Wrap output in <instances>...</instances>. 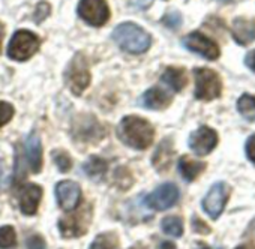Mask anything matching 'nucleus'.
Here are the masks:
<instances>
[{
  "instance_id": "f257e3e1",
  "label": "nucleus",
  "mask_w": 255,
  "mask_h": 249,
  "mask_svg": "<svg viewBox=\"0 0 255 249\" xmlns=\"http://www.w3.org/2000/svg\"><path fill=\"white\" fill-rule=\"evenodd\" d=\"M117 137L128 147L146 150L153 143L155 129L146 119L138 116H126L117 126Z\"/></svg>"
},
{
  "instance_id": "f03ea898",
  "label": "nucleus",
  "mask_w": 255,
  "mask_h": 249,
  "mask_svg": "<svg viewBox=\"0 0 255 249\" xmlns=\"http://www.w3.org/2000/svg\"><path fill=\"white\" fill-rule=\"evenodd\" d=\"M113 41L126 53H146L152 44L150 35L135 23H122L113 30Z\"/></svg>"
},
{
  "instance_id": "7ed1b4c3",
  "label": "nucleus",
  "mask_w": 255,
  "mask_h": 249,
  "mask_svg": "<svg viewBox=\"0 0 255 249\" xmlns=\"http://www.w3.org/2000/svg\"><path fill=\"white\" fill-rule=\"evenodd\" d=\"M65 81L68 89L77 96H80L89 87L90 71H89V62L84 54L77 53L72 57L65 72Z\"/></svg>"
},
{
  "instance_id": "20e7f679",
  "label": "nucleus",
  "mask_w": 255,
  "mask_h": 249,
  "mask_svg": "<svg viewBox=\"0 0 255 249\" xmlns=\"http://www.w3.org/2000/svg\"><path fill=\"white\" fill-rule=\"evenodd\" d=\"M195 75V98L201 101H212L221 96L222 93V80L221 77L207 68L194 69Z\"/></svg>"
},
{
  "instance_id": "39448f33",
  "label": "nucleus",
  "mask_w": 255,
  "mask_h": 249,
  "mask_svg": "<svg viewBox=\"0 0 255 249\" xmlns=\"http://www.w3.org/2000/svg\"><path fill=\"white\" fill-rule=\"evenodd\" d=\"M39 48V39L38 36L30 30H18L11 38L9 47H8V56L12 60L24 62L30 59Z\"/></svg>"
},
{
  "instance_id": "423d86ee",
  "label": "nucleus",
  "mask_w": 255,
  "mask_h": 249,
  "mask_svg": "<svg viewBox=\"0 0 255 249\" xmlns=\"http://www.w3.org/2000/svg\"><path fill=\"white\" fill-rule=\"evenodd\" d=\"M78 15L90 26L101 27L110 20V8L105 0H80Z\"/></svg>"
},
{
  "instance_id": "0eeeda50",
  "label": "nucleus",
  "mask_w": 255,
  "mask_h": 249,
  "mask_svg": "<svg viewBox=\"0 0 255 249\" xmlns=\"http://www.w3.org/2000/svg\"><path fill=\"white\" fill-rule=\"evenodd\" d=\"M183 45L185 48H188L192 53L200 54L201 57L207 59V60H216L221 54L219 47L215 41H212L210 38H207L206 35L200 33V32H192L188 36L183 38Z\"/></svg>"
},
{
  "instance_id": "6e6552de",
  "label": "nucleus",
  "mask_w": 255,
  "mask_h": 249,
  "mask_svg": "<svg viewBox=\"0 0 255 249\" xmlns=\"http://www.w3.org/2000/svg\"><path fill=\"white\" fill-rule=\"evenodd\" d=\"M228 195H230V188H228L227 183H224V182L215 183L209 189L207 195L203 200V209L206 210V213L210 218L216 219L222 213V210L225 207V203L228 200Z\"/></svg>"
},
{
  "instance_id": "1a4fd4ad",
  "label": "nucleus",
  "mask_w": 255,
  "mask_h": 249,
  "mask_svg": "<svg viewBox=\"0 0 255 249\" xmlns=\"http://www.w3.org/2000/svg\"><path fill=\"white\" fill-rule=\"evenodd\" d=\"M89 222H90V207L87 210L84 207L80 212L68 215L63 219H60V222H59L60 234L66 239L80 237L87 231Z\"/></svg>"
},
{
  "instance_id": "9d476101",
  "label": "nucleus",
  "mask_w": 255,
  "mask_h": 249,
  "mask_svg": "<svg viewBox=\"0 0 255 249\" xmlns=\"http://www.w3.org/2000/svg\"><path fill=\"white\" fill-rule=\"evenodd\" d=\"M179 200V189L173 183H164L158 186L150 195L146 198V204L153 210H167L173 207Z\"/></svg>"
},
{
  "instance_id": "9b49d317",
  "label": "nucleus",
  "mask_w": 255,
  "mask_h": 249,
  "mask_svg": "<svg viewBox=\"0 0 255 249\" xmlns=\"http://www.w3.org/2000/svg\"><path fill=\"white\" fill-rule=\"evenodd\" d=\"M56 198L59 207L65 212H71L78 207L81 200V188L77 182L63 180L56 185Z\"/></svg>"
},
{
  "instance_id": "f8f14e48",
  "label": "nucleus",
  "mask_w": 255,
  "mask_h": 249,
  "mask_svg": "<svg viewBox=\"0 0 255 249\" xmlns=\"http://www.w3.org/2000/svg\"><path fill=\"white\" fill-rule=\"evenodd\" d=\"M216 144H218V135L212 128H207V126L198 128L189 137V147L198 156L209 155L216 147Z\"/></svg>"
},
{
  "instance_id": "ddd939ff",
  "label": "nucleus",
  "mask_w": 255,
  "mask_h": 249,
  "mask_svg": "<svg viewBox=\"0 0 255 249\" xmlns=\"http://www.w3.org/2000/svg\"><path fill=\"white\" fill-rule=\"evenodd\" d=\"M41 198H42V188L39 185L35 183L24 185L18 192V203L21 212L27 216H33L38 212Z\"/></svg>"
},
{
  "instance_id": "4468645a",
  "label": "nucleus",
  "mask_w": 255,
  "mask_h": 249,
  "mask_svg": "<svg viewBox=\"0 0 255 249\" xmlns=\"http://www.w3.org/2000/svg\"><path fill=\"white\" fill-rule=\"evenodd\" d=\"M26 156L32 173H39L42 170V144L38 132H30L26 138Z\"/></svg>"
},
{
  "instance_id": "2eb2a0df",
  "label": "nucleus",
  "mask_w": 255,
  "mask_h": 249,
  "mask_svg": "<svg viewBox=\"0 0 255 249\" xmlns=\"http://www.w3.org/2000/svg\"><path fill=\"white\" fill-rule=\"evenodd\" d=\"M233 38L240 45H248L255 41V20L239 17L233 21Z\"/></svg>"
},
{
  "instance_id": "dca6fc26",
  "label": "nucleus",
  "mask_w": 255,
  "mask_h": 249,
  "mask_svg": "<svg viewBox=\"0 0 255 249\" xmlns=\"http://www.w3.org/2000/svg\"><path fill=\"white\" fill-rule=\"evenodd\" d=\"M143 104L149 110H164L171 104V95L161 87H152L143 95Z\"/></svg>"
},
{
  "instance_id": "f3484780",
  "label": "nucleus",
  "mask_w": 255,
  "mask_h": 249,
  "mask_svg": "<svg viewBox=\"0 0 255 249\" xmlns=\"http://www.w3.org/2000/svg\"><path fill=\"white\" fill-rule=\"evenodd\" d=\"M161 80L170 86L174 92H180L182 89H185L186 83H188V77H186V72L183 68H174V66H170L165 69V72L162 74Z\"/></svg>"
},
{
  "instance_id": "a211bd4d",
  "label": "nucleus",
  "mask_w": 255,
  "mask_h": 249,
  "mask_svg": "<svg viewBox=\"0 0 255 249\" xmlns=\"http://www.w3.org/2000/svg\"><path fill=\"white\" fill-rule=\"evenodd\" d=\"M204 167H206L204 162L195 161L189 156H182L179 161V171L188 182L195 180L204 171Z\"/></svg>"
},
{
  "instance_id": "6ab92c4d",
  "label": "nucleus",
  "mask_w": 255,
  "mask_h": 249,
  "mask_svg": "<svg viewBox=\"0 0 255 249\" xmlns=\"http://www.w3.org/2000/svg\"><path fill=\"white\" fill-rule=\"evenodd\" d=\"M171 158H173L171 141L164 140V141L161 143V146L158 147V150L155 152L153 165H155L158 170H165V168L171 164Z\"/></svg>"
},
{
  "instance_id": "aec40b11",
  "label": "nucleus",
  "mask_w": 255,
  "mask_h": 249,
  "mask_svg": "<svg viewBox=\"0 0 255 249\" xmlns=\"http://www.w3.org/2000/svg\"><path fill=\"white\" fill-rule=\"evenodd\" d=\"M237 110L239 113L248 120L255 123V96L245 93L237 101Z\"/></svg>"
},
{
  "instance_id": "412c9836",
  "label": "nucleus",
  "mask_w": 255,
  "mask_h": 249,
  "mask_svg": "<svg viewBox=\"0 0 255 249\" xmlns=\"http://www.w3.org/2000/svg\"><path fill=\"white\" fill-rule=\"evenodd\" d=\"M162 231L171 237H180L183 234V222L179 216H167L161 222Z\"/></svg>"
},
{
  "instance_id": "4be33fe9",
  "label": "nucleus",
  "mask_w": 255,
  "mask_h": 249,
  "mask_svg": "<svg viewBox=\"0 0 255 249\" xmlns=\"http://www.w3.org/2000/svg\"><path fill=\"white\" fill-rule=\"evenodd\" d=\"M119 240L114 233H102L96 236L89 249H117Z\"/></svg>"
},
{
  "instance_id": "5701e85b",
  "label": "nucleus",
  "mask_w": 255,
  "mask_h": 249,
  "mask_svg": "<svg viewBox=\"0 0 255 249\" xmlns=\"http://www.w3.org/2000/svg\"><path fill=\"white\" fill-rule=\"evenodd\" d=\"M84 173L92 177V179H99L104 176L105 170H107V162L101 158H90L86 164H84Z\"/></svg>"
},
{
  "instance_id": "b1692460",
  "label": "nucleus",
  "mask_w": 255,
  "mask_h": 249,
  "mask_svg": "<svg viewBox=\"0 0 255 249\" xmlns=\"http://www.w3.org/2000/svg\"><path fill=\"white\" fill-rule=\"evenodd\" d=\"M17 245V234L14 227L3 225L0 228V248L2 249H11Z\"/></svg>"
},
{
  "instance_id": "393cba45",
  "label": "nucleus",
  "mask_w": 255,
  "mask_h": 249,
  "mask_svg": "<svg viewBox=\"0 0 255 249\" xmlns=\"http://www.w3.org/2000/svg\"><path fill=\"white\" fill-rule=\"evenodd\" d=\"M53 159H54V164L57 165L59 171H62V173L71 171L72 159H71V156L65 150H54L53 152Z\"/></svg>"
},
{
  "instance_id": "a878e982",
  "label": "nucleus",
  "mask_w": 255,
  "mask_h": 249,
  "mask_svg": "<svg viewBox=\"0 0 255 249\" xmlns=\"http://www.w3.org/2000/svg\"><path fill=\"white\" fill-rule=\"evenodd\" d=\"M14 116V107L9 102L0 101V128L11 122Z\"/></svg>"
},
{
  "instance_id": "bb28decb",
  "label": "nucleus",
  "mask_w": 255,
  "mask_h": 249,
  "mask_svg": "<svg viewBox=\"0 0 255 249\" xmlns=\"http://www.w3.org/2000/svg\"><path fill=\"white\" fill-rule=\"evenodd\" d=\"M162 23L170 29H179L182 26V15L177 11H170L164 15Z\"/></svg>"
},
{
  "instance_id": "cd10ccee",
  "label": "nucleus",
  "mask_w": 255,
  "mask_h": 249,
  "mask_svg": "<svg viewBox=\"0 0 255 249\" xmlns=\"http://www.w3.org/2000/svg\"><path fill=\"white\" fill-rule=\"evenodd\" d=\"M50 5L48 3H45V2H41L38 6H36V12H35V15H33V18H35V21L36 23H42L48 15H50Z\"/></svg>"
},
{
  "instance_id": "c85d7f7f",
  "label": "nucleus",
  "mask_w": 255,
  "mask_h": 249,
  "mask_svg": "<svg viewBox=\"0 0 255 249\" xmlns=\"http://www.w3.org/2000/svg\"><path fill=\"white\" fill-rule=\"evenodd\" d=\"M45 240L38 234H33L27 239V249H45Z\"/></svg>"
},
{
  "instance_id": "c756f323",
  "label": "nucleus",
  "mask_w": 255,
  "mask_h": 249,
  "mask_svg": "<svg viewBox=\"0 0 255 249\" xmlns=\"http://www.w3.org/2000/svg\"><path fill=\"white\" fill-rule=\"evenodd\" d=\"M246 155L252 164H255V134L251 135L246 141Z\"/></svg>"
},
{
  "instance_id": "7c9ffc66",
  "label": "nucleus",
  "mask_w": 255,
  "mask_h": 249,
  "mask_svg": "<svg viewBox=\"0 0 255 249\" xmlns=\"http://www.w3.org/2000/svg\"><path fill=\"white\" fill-rule=\"evenodd\" d=\"M6 180H8V171H6V165L5 162L0 159V192L6 186Z\"/></svg>"
},
{
  "instance_id": "2f4dec72",
  "label": "nucleus",
  "mask_w": 255,
  "mask_h": 249,
  "mask_svg": "<svg viewBox=\"0 0 255 249\" xmlns=\"http://www.w3.org/2000/svg\"><path fill=\"white\" fill-rule=\"evenodd\" d=\"M245 65L255 72V50H252L251 53L246 54V59H245Z\"/></svg>"
},
{
  "instance_id": "473e14b6",
  "label": "nucleus",
  "mask_w": 255,
  "mask_h": 249,
  "mask_svg": "<svg viewBox=\"0 0 255 249\" xmlns=\"http://www.w3.org/2000/svg\"><path fill=\"white\" fill-rule=\"evenodd\" d=\"M153 0H131V3L137 6L138 9H147L152 5Z\"/></svg>"
},
{
  "instance_id": "72a5a7b5",
  "label": "nucleus",
  "mask_w": 255,
  "mask_h": 249,
  "mask_svg": "<svg viewBox=\"0 0 255 249\" xmlns=\"http://www.w3.org/2000/svg\"><path fill=\"white\" fill-rule=\"evenodd\" d=\"M3 33H5V27L0 23V51H2V42H3Z\"/></svg>"
},
{
  "instance_id": "f704fd0d",
  "label": "nucleus",
  "mask_w": 255,
  "mask_h": 249,
  "mask_svg": "<svg viewBox=\"0 0 255 249\" xmlns=\"http://www.w3.org/2000/svg\"><path fill=\"white\" fill-rule=\"evenodd\" d=\"M161 249H176V246H174L171 242H164V243L161 245Z\"/></svg>"
},
{
  "instance_id": "c9c22d12",
  "label": "nucleus",
  "mask_w": 255,
  "mask_h": 249,
  "mask_svg": "<svg viewBox=\"0 0 255 249\" xmlns=\"http://www.w3.org/2000/svg\"><path fill=\"white\" fill-rule=\"evenodd\" d=\"M237 249H255L254 246H248V245H243V246H239Z\"/></svg>"
},
{
  "instance_id": "e433bc0d",
  "label": "nucleus",
  "mask_w": 255,
  "mask_h": 249,
  "mask_svg": "<svg viewBox=\"0 0 255 249\" xmlns=\"http://www.w3.org/2000/svg\"><path fill=\"white\" fill-rule=\"evenodd\" d=\"M201 249H212V248H207V246H203Z\"/></svg>"
}]
</instances>
